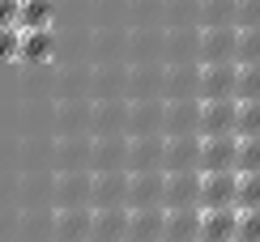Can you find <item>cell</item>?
<instances>
[{"label":"cell","instance_id":"obj_1","mask_svg":"<svg viewBox=\"0 0 260 242\" xmlns=\"http://www.w3.org/2000/svg\"><path fill=\"white\" fill-rule=\"evenodd\" d=\"M239 195V174L235 170H218V174H201V191H197V208L213 213V208H235Z\"/></svg>","mask_w":260,"mask_h":242},{"label":"cell","instance_id":"obj_2","mask_svg":"<svg viewBox=\"0 0 260 242\" xmlns=\"http://www.w3.org/2000/svg\"><path fill=\"white\" fill-rule=\"evenodd\" d=\"M235 111H239L235 98H209V102H201V111H197L201 140L205 136H235Z\"/></svg>","mask_w":260,"mask_h":242},{"label":"cell","instance_id":"obj_3","mask_svg":"<svg viewBox=\"0 0 260 242\" xmlns=\"http://www.w3.org/2000/svg\"><path fill=\"white\" fill-rule=\"evenodd\" d=\"M235 149H239V136H205L197 149V170L201 174L235 170Z\"/></svg>","mask_w":260,"mask_h":242},{"label":"cell","instance_id":"obj_4","mask_svg":"<svg viewBox=\"0 0 260 242\" xmlns=\"http://www.w3.org/2000/svg\"><path fill=\"white\" fill-rule=\"evenodd\" d=\"M235 229H239V208H213L201 213L197 242H235Z\"/></svg>","mask_w":260,"mask_h":242},{"label":"cell","instance_id":"obj_5","mask_svg":"<svg viewBox=\"0 0 260 242\" xmlns=\"http://www.w3.org/2000/svg\"><path fill=\"white\" fill-rule=\"evenodd\" d=\"M235 76H239V64H205L201 68V102L235 98Z\"/></svg>","mask_w":260,"mask_h":242},{"label":"cell","instance_id":"obj_6","mask_svg":"<svg viewBox=\"0 0 260 242\" xmlns=\"http://www.w3.org/2000/svg\"><path fill=\"white\" fill-rule=\"evenodd\" d=\"M201 56L205 64H235V47H239V30H231V26H213V30H205V38H201Z\"/></svg>","mask_w":260,"mask_h":242},{"label":"cell","instance_id":"obj_7","mask_svg":"<svg viewBox=\"0 0 260 242\" xmlns=\"http://www.w3.org/2000/svg\"><path fill=\"white\" fill-rule=\"evenodd\" d=\"M197 208H171V217H162V242H197Z\"/></svg>","mask_w":260,"mask_h":242},{"label":"cell","instance_id":"obj_8","mask_svg":"<svg viewBox=\"0 0 260 242\" xmlns=\"http://www.w3.org/2000/svg\"><path fill=\"white\" fill-rule=\"evenodd\" d=\"M197 191H201V174H192V170L171 174L167 187H162V195H167L171 208H192V204H197Z\"/></svg>","mask_w":260,"mask_h":242},{"label":"cell","instance_id":"obj_9","mask_svg":"<svg viewBox=\"0 0 260 242\" xmlns=\"http://www.w3.org/2000/svg\"><path fill=\"white\" fill-rule=\"evenodd\" d=\"M197 149H201L197 136H175V140L167 145V170H171V174L192 170V166H197Z\"/></svg>","mask_w":260,"mask_h":242},{"label":"cell","instance_id":"obj_10","mask_svg":"<svg viewBox=\"0 0 260 242\" xmlns=\"http://www.w3.org/2000/svg\"><path fill=\"white\" fill-rule=\"evenodd\" d=\"M128 238L133 242H162V213L149 208V213H137L128 221Z\"/></svg>","mask_w":260,"mask_h":242},{"label":"cell","instance_id":"obj_11","mask_svg":"<svg viewBox=\"0 0 260 242\" xmlns=\"http://www.w3.org/2000/svg\"><path fill=\"white\" fill-rule=\"evenodd\" d=\"M235 174H260V136H243L235 149Z\"/></svg>","mask_w":260,"mask_h":242},{"label":"cell","instance_id":"obj_12","mask_svg":"<svg viewBox=\"0 0 260 242\" xmlns=\"http://www.w3.org/2000/svg\"><path fill=\"white\" fill-rule=\"evenodd\" d=\"M260 98V64H239V76H235V102H252Z\"/></svg>","mask_w":260,"mask_h":242},{"label":"cell","instance_id":"obj_13","mask_svg":"<svg viewBox=\"0 0 260 242\" xmlns=\"http://www.w3.org/2000/svg\"><path fill=\"white\" fill-rule=\"evenodd\" d=\"M235 136H260V98L252 102H239V111H235Z\"/></svg>","mask_w":260,"mask_h":242},{"label":"cell","instance_id":"obj_14","mask_svg":"<svg viewBox=\"0 0 260 242\" xmlns=\"http://www.w3.org/2000/svg\"><path fill=\"white\" fill-rule=\"evenodd\" d=\"M235 208H239V213H256V208H260V174H239Z\"/></svg>","mask_w":260,"mask_h":242},{"label":"cell","instance_id":"obj_15","mask_svg":"<svg viewBox=\"0 0 260 242\" xmlns=\"http://www.w3.org/2000/svg\"><path fill=\"white\" fill-rule=\"evenodd\" d=\"M235 64H260V26H247V30H239Z\"/></svg>","mask_w":260,"mask_h":242},{"label":"cell","instance_id":"obj_16","mask_svg":"<svg viewBox=\"0 0 260 242\" xmlns=\"http://www.w3.org/2000/svg\"><path fill=\"white\" fill-rule=\"evenodd\" d=\"M124 229H128V221H124V213H103L99 221H94V234H99L103 242H107V238H120Z\"/></svg>","mask_w":260,"mask_h":242},{"label":"cell","instance_id":"obj_17","mask_svg":"<svg viewBox=\"0 0 260 242\" xmlns=\"http://www.w3.org/2000/svg\"><path fill=\"white\" fill-rule=\"evenodd\" d=\"M235 242H260V208H256V213H239Z\"/></svg>","mask_w":260,"mask_h":242}]
</instances>
